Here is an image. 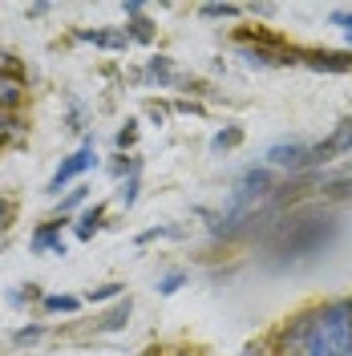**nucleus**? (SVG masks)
Wrapping results in <instances>:
<instances>
[{"instance_id": "nucleus-1", "label": "nucleus", "mask_w": 352, "mask_h": 356, "mask_svg": "<svg viewBox=\"0 0 352 356\" xmlns=\"http://www.w3.org/2000/svg\"><path fill=\"white\" fill-rule=\"evenodd\" d=\"M312 332L328 356H352V296H332L312 308Z\"/></svg>"}, {"instance_id": "nucleus-2", "label": "nucleus", "mask_w": 352, "mask_h": 356, "mask_svg": "<svg viewBox=\"0 0 352 356\" xmlns=\"http://www.w3.org/2000/svg\"><path fill=\"white\" fill-rule=\"evenodd\" d=\"M102 166V158H97V150H93V142H81L73 154H65L61 162H57V170L49 175V182H45V195L49 199H61L69 186H77V182H86L89 170H97Z\"/></svg>"}, {"instance_id": "nucleus-3", "label": "nucleus", "mask_w": 352, "mask_h": 356, "mask_svg": "<svg viewBox=\"0 0 352 356\" xmlns=\"http://www.w3.org/2000/svg\"><path fill=\"white\" fill-rule=\"evenodd\" d=\"M264 166H271L275 175H304V170H312L316 166V142H308V138H280V142H271L264 150Z\"/></svg>"}, {"instance_id": "nucleus-4", "label": "nucleus", "mask_w": 352, "mask_h": 356, "mask_svg": "<svg viewBox=\"0 0 352 356\" xmlns=\"http://www.w3.org/2000/svg\"><path fill=\"white\" fill-rule=\"evenodd\" d=\"M312 340V308L296 312L291 320H284L280 328H271V336L264 340L267 356H304Z\"/></svg>"}, {"instance_id": "nucleus-5", "label": "nucleus", "mask_w": 352, "mask_h": 356, "mask_svg": "<svg viewBox=\"0 0 352 356\" xmlns=\"http://www.w3.org/2000/svg\"><path fill=\"white\" fill-rule=\"evenodd\" d=\"M65 219H45L29 231V251L33 255H69V239H65Z\"/></svg>"}, {"instance_id": "nucleus-6", "label": "nucleus", "mask_w": 352, "mask_h": 356, "mask_svg": "<svg viewBox=\"0 0 352 356\" xmlns=\"http://www.w3.org/2000/svg\"><path fill=\"white\" fill-rule=\"evenodd\" d=\"M312 73H352V53L349 49H308L304 61Z\"/></svg>"}, {"instance_id": "nucleus-7", "label": "nucleus", "mask_w": 352, "mask_h": 356, "mask_svg": "<svg viewBox=\"0 0 352 356\" xmlns=\"http://www.w3.org/2000/svg\"><path fill=\"white\" fill-rule=\"evenodd\" d=\"M344 154H352V118H344L324 142H316V166H324L332 158H344Z\"/></svg>"}, {"instance_id": "nucleus-8", "label": "nucleus", "mask_w": 352, "mask_h": 356, "mask_svg": "<svg viewBox=\"0 0 352 356\" xmlns=\"http://www.w3.org/2000/svg\"><path fill=\"white\" fill-rule=\"evenodd\" d=\"M73 41L93 44V49H110V53H126L130 49L126 29H73Z\"/></svg>"}, {"instance_id": "nucleus-9", "label": "nucleus", "mask_w": 352, "mask_h": 356, "mask_svg": "<svg viewBox=\"0 0 352 356\" xmlns=\"http://www.w3.org/2000/svg\"><path fill=\"white\" fill-rule=\"evenodd\" d=\"M106 227V202H89L81 215H73V222H69V231H73V239L77 243H89L97 231Z\"/></svg>"}, {"instance_id": "nucleus-10", "label": "nucleus", "mask_w": 352, "mask_h": 356, "mask_svg": "<svg viewBox=\"0 0 352 356\" xmlns=\"http://www.w3.org/2000/svg\"><path fill=\"white\" fill-rule=\"evenodd\" d=\"M142 81H146V86H158V89L178 86L175 61H170L166 53H154V57H146V65H142Z\"/></svg>"}, {"instance_id": "nucleus-11", "label": "nucleus", "mask_w": 352, "mask_h": 356, "mask_svg": "<svg viewBox=\"0 0 352 356\" xmlns=\"http://www.w3.org/2000/svg\"><path fill=\"white\" fill-rule=\"evenodd\" d=\"M89 195H93V186H89V182L69 186L65 195L53 202V219H73V215H81V211L89 207Z\"/></svg>"}, {"instance_id": "nucleus-12", "label": "nucleus", "mask_w": 352, "mask_h": 356, "mask_svg": "<svg viewBox=\"0 0 352 356\" xmlns=\"http://www.w3.org/2000/svg\"><path fill=\"white\" fill-rule=\"evenodd\" d=\"M130 316H134V300H130V296H122V300H118L113 308L102 312V320L93 324V332H97V336H113V332H122V328L130 324Z\"/></svg>"}, {"instance_id": "nucleus-13", "label": "nucleus", "mask_w": 352, "mask_h": 356, "mask_svg": "<svg viewBox=\"0 0 352 356\" xmlns=\"http://www.w3.org/2000/svg\"><path fill=\"white\" fill-rule=\"evenodd\" d=\"M81 296H69V291H45L41 300V312L45 316H73V312H81Z\"/></svg>"}, {"instance_id": "nucleus-14", "label": "nucleus", "mask_w": 352, "mask_h": 356, "mask_svg": "<svg viewBox=\"0 0 352 356\" xmlns=\"http://www.w3.org/2000/svg\"><path fill=\"white\" fill-rule=\"evenodd\" d=\"M24 97H29V86L17 81V77H0V110L4 113H21Z\"/></svg>"}, {"instance_id": "nucleus-15", "label": "nucleus", "mask_w": 352, "mask_h": 356, "mask_svg": "<svg viewBox=\"0 0 352 356\" xmlns=\"http://www.w3.org/2000/svg\"><path fill=\"white\" fill-rule=\"evenodd\" d=\"M186 284H191V271H186V267H170V271H162L154 280V291L162 300H170V296H178Z\"/></svg>"}, {"instance_id": "nucleus-16", "label": "nucleus", "mask_w": 352, "mask_h": 356, "mask_svg": "<svg viewBox=\"0 0 352 356\" xmlns=\"http://www.w3.org/2000/svg\"><path fill=\"white\" fill-rule=\"evenodd\" d=\"M106 175H110L113 182H126V178L142 175V158L138 154H113L110 166H106Z\"/></svg>"}, {"instance_id": "nucleus-17", "label": "nucleus", "mask_w": 352, "mask_h": 356, "mask_svg": "<svg viewBox=\"0 0 352 356\" xmlns=\"http://www.w3.org/2000/svg\"><path fill=\"white\" fill-rule=\"evenodd\" d=\"M122 296H126V284H122V280H110V284H97V288H89L81 300H86V304H118Z\"/></svg>"}, {"instance_id": "nucleus-18", "label": "nucleus", "mask_w": 352, "mask_h": 356, "mask_svg": "<svg viewBox=\"0 0 352 356\" xmlns=\"http://www.w3.org/2000/svg\"><path fill=\"white\" fill-rule=\"evenodd\" d=\"M138 195H142V175H134V178H126V182H118L113 202H118L122 211H134V207H138Z\"/></svg>"}, {"instance_id": "nucleus-19", "label": "nucleus", "mask_w": 352, "mask_h": 356, "mask_svg": "<svg viewBox=\"0 0 352 356\" xmlns=\"http://www.w3.org/2000/svg\"><path fill=\"white\" fill-rule=\"evenodd\" d=\"M126 37H130V44H150L154 41V21L142 13V17H130L126 21Z\"/></svg>"}, {"instance_id": "nucleus-20", "label": "nucleus", "mask_w": 352, "mask_h": 356, "mask_svg": "<svg viewBox=\"0 0 352 356\" xmlns=\"http://www.w3.org/2000/svg\"><path fill=\"white\" fill-rule=\"evenodd\" d=\"M138 130H142V122H138V118H126V122H122V130L113 134V146H118V154H134Z\"/></svg>"}, {"instance_id": "nucleus-21", "label": "nucleus", "mask_w": 352, "mask_h": 356, "mask_svg": "<svg viewBox=\"0 0 352 356\" xmlns=\"http://www.w3.org/2000/svg\"><path fill=\"white\" fill-rule=\"evenodd\" d=\"M13 308H29V304H41L45 300V291H41V284H21V288H13L8 296H4Z\"/></svg>"}, {"instance_id": "nucleus-22", "label": "nucleus", "mask_w": 352, "mask_h": 356, "mask_svg": "<svg viewBox=\"0 0 352 356\" xmlns=\"http://www.w3.org/2000/svg\"><path fill=\"white\" fill-rule=\"evenodd\" d=\"M239 142H243V126L231 122V126H223V130L211 138V150H215V154H227V150H235Z\"/></svg>"}, {"instance_id": "nucleus-23", "label": "nucleus", "mask_w": 352, "mask_h": 356, "mask_svg": "<svg viewBox=\"0 0 352 356\" xmlns=\"http://www.w3.org/2000/svg\"><path fill=\"white\" fill-rule=\"evenodd\" d=\"M45 332H49V324H41V320H33V324H21V328L13 332V344H17V348H29V344H37Z\"/></svg>"}, {"instance_id": "nucleus-24", "label": "nucleus", "mask_w": 352, "mask_h": 356, "mask_svg": "<svg viewBox=\"0 0 352 356\" xmlns=\"http://www.w3.org/2000/svg\"><path fill=\"white\" fill-rule=\"evenodd\" d=\"M198 17L202 21H235V17H243V8L239 4H202Z\"/></svg>"}, {"instance_id": "nucleus-25", "label": "nucleus", "mask_w": 352, "mask_h": 356, "mask_svg": "<svg viewBox=\"0 0 352 356\" xmlns=\"http://www.w3.org/2000/svg\"><path fill=\"white\" fill-rule=\"evenodd\" d=\"M21 134H24L21 113H4V110H0V146H4V142H17Z\"/></svg>"}, {"instance_id": "nucleus-26", "label": "nucleus", "mask_w": 352, "mask_h": 356, "mask_svg": "<svg viewBox=\"0 0 352 356\" xmlns=\"http://www.w3.org/2000/svg\"><path fill=\"white\" fill-rule=\"evenodd\" d=\"M328 24H336V29H340V41H344V49L352 53V13H349V8H332Z\"/></svg>"}, {"instance_id": "nucleus-27", "label": "nucleus", "mask_w": 352, "mask_h": 356, "mask_svg": "<svg viewBox=\"0 0 352 356\" xmlns=\"http://www.w3.org/2000/svg\"><path fill=\"white\" fill-rule=\"evenodd\" d=\"M170 235H178V227H166V222H162V227L142 231V235H138V243H154V239H170Z\"/></svg>"}, {"instance_id": "nucleus-28", "label": "nucleus", "mask_w": 352, "mask_h": 356, "mask_svg": "<svg viewBox=\"0 0 352 356\" xmlns=\"http://www.w3.org/2000/svg\"><path fill=\"white\" fill-rule=\"evenodd\" d=\"M69 130H86V110L77 97H69Z\"/></svg>"}, {"instance_id": "nucleus-29", "label": "nucleus", "mask_w": 352, "mask_h": 356, "mask_svg": "<svg viewBox=\"0 0 352 356\" xmlns=\"http://www.w3.org/2000/svg\"><path fill=\"white\" fill-rule=\"evenodd\" d=\"M13 215H17V202H13V199H4V195H0V231H4L8 222H13Z\"/></svg>"}, {"instance_id": "nucleus-30", "label": "nucleus", "mask_w": 352, "mask_h": 356, "mask_svg": "<svg viewBox=\"0 0 352 356\" xmlns=\"http://www.w3.org/2000/svg\"><path fill=\"white\" fill-rule=\"evenodd\" d=\"M122 13H126V21H130V17H142V13H146V4H142V0H126Z\"/></svg>"}, {"instance_id": "nucleus-31", "label": "nucleus", "mask_w": 352, "mask_h": 356, "mask_svg": "<svg viewBox=\"0 0 352 356\" xmlns=\"http://www.w3.org/2000/svg\"><path fill=\"white\" fill-rule=\"evenodd\" d=\"M175 110H178V113H195V118H198V113H202V106H198V102H186V97H178Z\"/></svg>"}, {"instance_id": "nucleus-32", "label": "nucleus", "mask_w": 352, "mask_h": 356, "mask_svg": "<svg viewBox=\"0 0 352 356\" xmlns=\"http://www.w3.org/2000/svg\"><path fill=\"white\" fill-rule=\"evenodd\" d=\"M304 356H328V353H324V344L316 340V332H312V340H308V348H304Z\"/></svg>"}, {"instance_id": "nucleus-33", "label": "nucleus", "mask_w": 352, "mask_h": 356, "mask_svg": "<svg viewBox=\"0 0 352 356\" xmlns=\"http://www.w3.org/2000/svg\"><path fill=\"white\" fill-rule=\"evenodd\" d=\"M235 356H267V348H264V340H259V344H247V348L235 353Z\"/></svg>"}, {"instance_id": "nucleus-34", "label": "nucleus", "mask_w": 352, "mask_h": 356, "mask_svg": "<svg viewBox=\"0 0 352 356\" xmlns=\"http://www.w3.org/2000/svg\"><path fill=\"white\" fill-rule=\"evenodd\" d=\"M150 122L162 126V122H166V106H150Z\"/></svg>"}, {"instance_id": "nucleus-35", "label": "nucleus", "mask_w": 352, "mask_h": 356, "mask_svg": "<svg viewBox=\"0 0 352 356\" xmlns=\"http://www.w3.org/2000/svg\"><path fill=\"white\" fill-rule=\"evenodd\" d=\"M49 13V4H33V8H24V17H45Z\"/></svg>"}, {"instance_id": "nucleus-36", "label": "nucleus", "mask_w": 352, "mask_h": 356, "mask_svg": "<svg viewBox=\"0 0 352 356\" xmlns=\"http://www.w3.org/2000/svg\"><path fill=\"white\" fill-rule=\"evenodd\" d=\"M175 356H202V353H191V348H182V353H175Z\"/></svg>"}]
</instances>
